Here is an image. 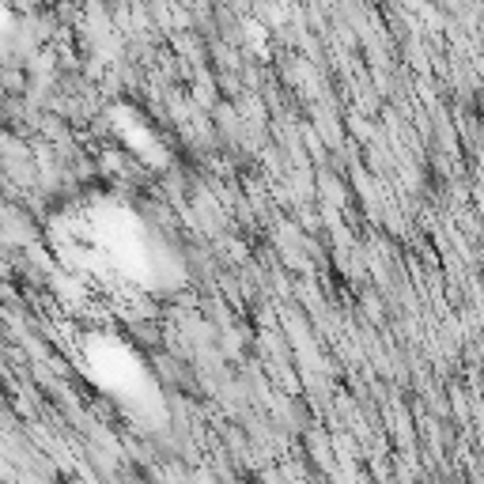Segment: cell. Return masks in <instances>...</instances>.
I'll list each match as a JSON object with an SVG mask.
<instances>
[{
	"instance_id": "obj_1",
	"label": "cell",
	"mask_w": 484,
	"mask_h": 484,
	"mask_svg": "<svg viewBox=\"0 0 484 484\" xmlns=\"http://www.w3.org/2000/svg\"><path fill=\"white\" fill-rule=\"evenodd\" d=\"M73 261L95 268L102 277L121 280H145L155 284L159 258L152 235L129 208L121 205H92L84 212H73L65 220V235L57 242Z\"/></svg>"
},
{
	"instance_id": "obj_2",
	"label": "cell",
	"mask_w": 484,
	"mask_h": 484,
	"mask_svg": "<svg viewBox=\"0 0 484 484\" xmlns=\"http://www.w3.org/2000/svg\"><path fill=\"white\" fill-rule=\"evenodd\" d=\"M87 371L106 386V390H125L133 393L136 386H145V371L129 356V348L118 345V340H95L87 348Z\"/></svg>"
}]
</instances>
